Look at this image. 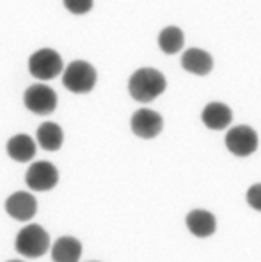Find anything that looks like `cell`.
I'll return each instance as SVG.
<instances>
[{
    "mask_svg": "<svg viewBox=\"0 0 261 262\" xmlns=\"http://www.w3.org/2000/svg\"><path fill=\"white\" fill-rule=\"evenodd\" d=\"M167 89V80L158 69L140 68L130 76L128 92L135 101L151 103L158 96H162Z\"/></svg>",
    "mask_w": 261,
    "mask_h": 262,
    "instance_id": "1",
    "label": "cell"
},
{
    "mask_svg": "<svg viewBox=\"0 0 261 262\" xmlns=\"http://www.w3.org/2000/svg\"><path fill=\"white\" fill-rule=\"evenodd\" d=\"M259 144L258 133L251 128V126H235L226 133V147L231 154H235L238 158L251 156L256 152Z\"/></svg>",
    "mask_w": 261,
    "mask_h": 262,
    "instance_id": "5",
    "label": "cell"
},
{
    "mask_svg": "<svg viewBox=\"0 0 261 262\" xmlns=\"http://www.w3.org/2000/svg\"><path fill=\"white\" fill-rule=\"evenodd\" d=\"M37 200L29 191H14L6 200V213L16 222H29L36 216Z\"/></svg>",
    "mask_w": 261,
    "mask_h": 262,
    "instance_id": "9",
    "label": "cell"
},
{
    "mask_svg": "<svg viewBox=\"0 0 261 262\" xmlns=\"http://www.w3.org/2000/svg\"><path fill=\"white\" fill-rule=\"evenodd\" d=\"M182 68L195 76H206L213 69V57L203 48H189L182 55Z\"/></svg>",
    "mask_w": 261,
    "mask_h": 262,
    "instance_id": "10",
    "label": "cell"
},
{
    "mask_svg": "<svg viewBox=\"0 0 261 262\" xmlns=\"http://www.w3.org/2000/svg\"><path fill=\"white\" fill-rule=\"evenodd\" d=\"M245 199H247V204L252 207V209L259 211V213H261V183L252 184V186L247 190Z\"/></svg>",
    "mask_w": 261,
    "mask_h": 262,
    "instance_id": "18",
    "label": "cell"
},
{
    "mask_svg": "<svg viewBox=\"0 0 261 262\" xmlns=\"http://www.w3.org/2000/svg\"><path fill=\"white\" fill-rule=\"evenodd\" d=\"M187 229L195 237H210L217 230V220L210 211L206 209H194L185 218Z\"/></svg>",
    "mask_w": 261,
    "mask_h": 262,
    "instance_id": "12",
    "label": "cell"
},
{
    "mask_svg": "<svg viewBox=\"0 0 261 262\" xmlns=\"http://www.w3.org/2000/svg\"><path fill=\"white\" fill-rule=\"evenodd\" d=\"M36 149H37L36 140H32L25 133H18L14 137H11L6 145L7 156L11 160L18 161V163H27V161L32 160L36 156Z\"/></svg>",
    "mask_w": 261,
    "mask_h": 262,
    "instance_id": "13",
    "label": "cell"
},
{
    "mask_svg": "<svg viewBox=\"0 0 261 262\" xmlns=\"http://www.w3.org/2000/svg\"><path fill=\"white\" fill-rule=\"evenodd\" d=\"M14 248L27 259H39L50 250L48 232L37 223L25 225L14 239Z\"/></svg>",
    "mask_w": 261,
    "mask_h": 262,
    "instance_id": "2",
    "label": "cell"
},
{
    "mask_svg": "<svg viewBox=\"0 0 261 262\" xmlns=\"http://www.w3.org/2000/svg\"><path fill=\"white\" fill-rule=\"evenodd\" d=\"M7 262H24V260H7Z\"/></svg>",
    "mask_w": 261,
    "mask_h": 262,
    "instance_id": "19",
    "label": "cell"
},
{
    "mask_svg": "<svg viewBox=\"0 0 261 262\" xmlns=\"http://www.w3.org/2000/svg\"><path fill=\"white\" fill-rule=\"evenodd\" d=\"M24 103L27 110L36 115H48L57 108V94L52 87L43 83H34L25 91Z\"/></svg>",
    "mask_w": 261,
    "mask_h": 262,
    "instance_id": "6",
    "label": "cell"
},
{
    "mask_svg": "<svg viewBox=\"0 0 261 262\" xmlns=\"http://www.w3.org/2000/svg\"><path fill=\"white\" fill-rule=\"evenodd\" d=\"M96 69L86 60H73L63 73V85L75 94H87L96 85Z\"/></svg>",
    "mask_w": 261,
    "mask_h": 262,
    "instance_id": "3",
    "label": "cell"
},
{
    "mask_svg": "<svg viewBox=\"0 0 261 262\" xmlns=\"http://www.w3.org/2000/svg\"><path fill=\"white\" fill-rule=\"evenodd\" d=\"M63 140L64 133L61 129V126L55 124V122H43L36 131V142L45 151H59L61 145H63Z\"/></svg>",
    "mask_w": 261,
    "mask_h": 262,
    "instance_id": "15",
    "label": "cell"
},
{
    "mask_svg": "<svg viewBox=\"0 0 261 262\" xmlns=\"http://www.w3.org/2000/svg\"><path fill=\"white\" fill-rule=\"evenodd\" d=\"M183 45H185V34H183V30L179 29V27H174V25L166 27V29L158 34V46L167 55L178 53L179 50L183 48Z\"/></svg>",
    "mask_w": 261,
    "mask_h": 262,
    "instance_id": "16",
    "label": "cell"
},
{
    "mask_svg": "<svg viewBox=\"0 0 261 262\" xmlns=\"http://www.w3.org/2000/svg\"><path fill=\"white\" fill-rule=\"evenodd\" d=\"M91 262H96V260H91Z\"/></svg>",
    "mask_w": 261,
    "mask_h": 262,
    "instance_id": "20",
    "label": "cell"
},
{
    "mask_svg": "<svg viewBox=\"0 0 261 262\" xmlns=\"http://www.w3.org/2000/svg\"><path fill=\"white\" fill-rule=\"evenodd\" d=\"M130 126H132L133 135L149 140V138H155L156 135H160V131L164 129V119L158 112L151 108H140L132 115Z\"/></svg>",
    "mask_w": 261,
    "mask_h": 262,
    "instance_id": "8",
    "label": "cell"
},
{
    "mask_svg": "<svg viewBox=\"0 0 261 262\" xmlns=\"http://www.w3.org/2000/svg\"><path fill=\"white\" fill-rule=\"evenodd\" d=\"M201 121L208 129L220 131V129H226L229 124H231L233 112L228 105H224V103L212 101L203 108Z\"/></svg>",
    "mask_w": 261,
    "mask_h": 262,
    "instance_id": "11",
    "label": "cell"
},
{
    "mask_svg": "<svg viewBox=\"0 0 261 262\" xmlns=\"http://www.w3.org/2000/svg\"><path fill=\"white\" fill-rule=\"evenodd\" d=\"M64 7L73 14H86L93 9V0H63Z\"/></svg>",
    "mask_w": 261,
    "mask_h": 262,
    "instance_id": "17",
    "label": "cell"
},
{
    "mask_svg": "<svg viewBox=\"0 0 261 262\" xmlns=\"http://www.w3.org/2000/svg\"><path fill=\"white\" fill-rule=\"evenodd\" d=\"M53 262H80L82 243L73 236H61L50 248Z\"/></svg>",
    "mask_w": 261,
    "mask_h": 262,
    "instance_id": "14",
    "label": "cell"
},
{
    "mask_svg": "<svg viewBox=\"0 0 261 262\" xmlns=\"http://www.w3.org/2000/svg\"><path fill=\"white\" fill-rule=\"evenodd\" d=\"M29 73L37 80H53L63 73V59L52 48H41L29 59Z\"/></svg>",
    "mask_w": 261,
    "mask_h": 262,
    "instance_id": "4",
    "label": "cell"
},
{
    "mask_svg": "<svg viewBox=\"0 0 261 262\" xmlns=\"http://www.w3.org/2000/svg\"><path fill=\"white\" fill-rule=\"evenodd\" d=\"M25 183L34 191H50L59 183V170L50 161H36L27 170Z\"/></svg>",
    "mask_w": 261,
    "mask_h": 262,
    "instance_id": "7",
    "label": "cell"
}]
</instances>
